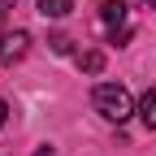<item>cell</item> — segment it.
<instances>
[{"label":"cell","instance_id":"cell-1","mask_svg":"<svg viewBox=\"0 0 156 156\" xmlns=\"http://www.w3.org/2000/svg\"><path fill=\"white\" fill-rule=\"evenodd\" d=\"M91 104H95V113H100L104 122H113V126H122L130 113H139L134 100H130V91H126L122 83H100V87L91 91Z\"/></svg>","mask_w":156,"mask_h":156},{"label":"cell","instance_id":"cell-2","mask_svg":"<svg viewBox=\"0 0 156 156\" xmlns=\"http://www.w3.org/2000/svg\"><path fill=\"white\" fill-rule=\"evenodd\" d=\"M30 52V35L26 30H9L5 39H0V65H17V61H22V56Z\"/></svg>","mask_w":156,"mask_h":156},{"label":"cell","instance_id":"cell-3","mask_svg":"<svg viewBox=\"0 0 156 156\" xmlns=\"http://www.w3.org/2000/svg\"><path fill=\"white\" fill-rule=\"evenodd\" d=\"M100 22H104L108 35L126 30V0H104V5H100Z\"/></svg>","mask_w":156,"mask_h":156},{"label":"cell","instance_id":"cell-4","mask_svg":"<svg viewBox=\"0 0 156 156\" xmlns=\"http://www.w3.org/2000/svg\"><path fill=\"white\" fill-rule=\"evenodd\" d=\"M139 117H143V126H147V130H156V87L143 91V100H139Z\"/></svg>","mask_w":156,"mask_h":156},{"label":"cell","instance_id":"cell-5","mask_svg":"<svg viewBox=\"0 0 156 156\" xmlns=\"http://www.w3.org/2000/svg\"><path fill=\"white\" fill-rule=\"evenodd\" d=\"M78 69L83 74H100L104 69V52H78Z\"/></svg>","mask_w":156,"mask_h":156},{"label":"cell","instance_id":"cell-6","mask_svg":"<svg viewBox=\"0 0 156 156\" xmlns=\"http://www.w3.org/2000/svg\"><path fill=\"white\" fill-rule=\"evenodd\" d=\"M74 9V0H39V13L44 17H65Z\"/></svg>","mask_w":156,"mask_h":156},{"label":"cell","instance_id":"cell-7","mask_svg":"<svg viewBox=\"0 0 156 156\" xmlns=\"http://www.w3.org/2000/svg\"><path fill=\"white\" fill-rule=\"evenodd\" d=\"M48 44H52V52H61V56L69 52V39H65V35H52V39H48Z\"/></svg>","mask_w":156,"mask_h":156},{"label":"cell","instance_id":"cell-8","mask_svg":"<svg viewBox=\"0 0 156 156\" xmlns=\"http://www.w3.org/2000/svg\"><path fill=\"white\" fill-rule=\"evenodd\" d=\"M5 122H9V104L0 100V126H5Z\"/></svg>","mask_w":156,"mask_h":156},{"label":"cell","instance_id":"cell-9","mask_svg":"<svg viewBox=\"0 0 156 156\" xmlns=\"http://www.w3.org/2000/svg\"><path fill=\"white\" fill-rule=\"evenodd\" d=\"M35 156H56V147H35Z\"/></svg>","mask_w":156,"mask_h":156},{"label":"cell","instance_id":"cell-10","mask_svg":"<svg viewBox=\"0 0 156 156\" xmlns=\"http://www.w3.org/2000/svg\"><path fill=\"white\" fill-rule=\"evenodd\" d=\"M5 9H13V0H0V13H5Z\"/></svg>","mask_w":156,"mask_h":156},{"label":"cell","instance_id":"cell-11","mask_svg":"<svg viewBox=\"0 0 156 156\" xmlns=\"http://www.w3.org/2000/svg\"><path fill=\"white\" fill-rule=\"evenodd\" d=\"M147 5H152V9H156V0H147Z\"/></svg>","mask_w":156,"mask_h":156}]
</instances>
